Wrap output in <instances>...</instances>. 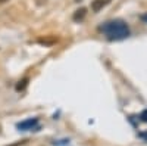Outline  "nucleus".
<instances>
[{
  "mask_svg": "<svg viewBox=\"0 0 147 146\" xmlns=\"http://www.w3.org/2000/svg\"><path fill=\"white\" fill-rule=\"evenodd\" d=\"M99 30L106 35V39L110 41H118V40H124L129 35V28L128 25L121 21V19H113V21H107L103 25L99 27Z\"/></svg>",
  "mask_w": 147,
  "mask_h": 146,
  "instance_id": "obj_1",
  "label": "nucleus"
},
{
  "mask_svg": "<svg viewBox=\"0 0 147 146\" xmlns=\"http://www.w3.org/2000/svg\"><path fill=\"white\" fill-rule=\"evenodd\" d=\"M37 124H38V118H30L27 121H22V123H19L16 127L22 131H25V130H32Z\"/></svg>",
  "mask_w": 147,
  "mask_h": 146,
  "instance_id": "obj_2",
  "label": "nucleus"
},
{
  "mask_svg": "<svg viewBox=\"0 0 147 146\" xmlns=\"http://www.w3.org/2000/svg\"><path fill=\"white\" fill-rule=\"evenodd\" d=\"M110 2H112V0H93V2H91V10L93 12H100Z\"/></svg>",
  "mask_w": 147,
  "mask_h": 146,
  "instance_id": "obj_3",
  "label": "nucleus"
},
{
  "mask_svg": "<svg viewBox=\"0 0 147 146\" xmlns=\"http://www.w3.org/2000/svg\"><path fill=\"white\" fill-rule=\"evenodd\" d=\"M37 41H38L40 44H43V46H53V44L57 43V37H53V35H47V37H40Z\"/></svg>",
  "mask_w": 147,
  "mask_h": 146,
  "instance_id": "obj_4",
  "label": "nucleus"
},
{
  "mask_svg": "<svg viewBox=\"0 0 147 146\" xmlns=\"http://www.w3.org/2000/svg\"><path fill=\"white\" fill-rule=\"evenodd\" d=\"M85 15H87V9H85V7H81V9H78V10L74 12L72 19L75 21V22H81V21L85 18Z\"/></svg>",
  "mask_w": 147,
  "mask_h": 146,
  "instance_id": "obj_5",
  "label": "nucleus"
},
{
  "mask_svg": "<svg viewBox=\"0 0 147 146\" xmlns=\"http://www.w3.org/2000/svg\"><path fill=\"white\" fill-rule=\"evenodd\" d=\"M28 81H30V78L28 77H25V78H22V80H19L18 83H16V92H24L27 89V86H28Z\"/></svg>",
  "mask_w": 147,
  "mask_h": 146,
  "instance_id": "obj_6",
  "label": "nucleus"
},
{
  "mask_svg": "<svg viewBox=\"0 0 147 146\" xmlns=\"http://www.w3.org/2000/svg\"><path fill=\"white\" fill-rule=\"evenodd\" d=\"M140 118H141V121H144V123H147V109H146V111H143V112H141Z\"/></svg>",
  "mask_w": 147,
  "mask_h": 146,
  "instance_id": "obj_7",
  "label": "nucleus"
},
{
  "mask_svg": "<svg viewBox=\"0 0 147 146\" xmlns=\"http://www.w3.org/2000/svg\"><path fill=\"white\" fill-rule=\"evenodd\" d=\"M141 19H143L144 22H147V14H144V15H141Z\"/></svg>",
  "mask_w": 147,
  "mask_h": 146,
  "instance_id": "obj_8",
  "label": "nucleus"
},
{
  "mask_svg": "<svg viewBox=\"0 0 147 146\" xmlns=\"http://www.w3.org/2000/svg\"><path fill=\"white\" fill-rule=\"evenodd\" d=\"M6 2H9V0H0V3H6Z\"/></svg>",
  "mask_w": 147,
  "mask_h": 146,
  "instance_id": "obj_9",
  "label": "nucleus"
}]
</instances>
